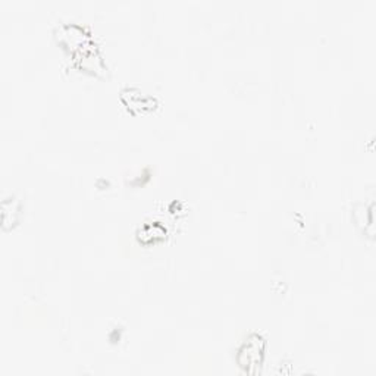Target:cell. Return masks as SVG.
Segmentation results:
<instances>
[{
	"label": "cell",
	"mask_w": 376,
	"mask_h": 376,
	"mask_svg": "<svg viewBox=\"0 0 376 376\" xmlns=\"http://www.w3.org/2000/svg\"><path fill=\"white\" fill-rule=\"evenodd\" d=\"M57 37L67 46H81L90 43L89 33L76 24H67L57 30Z\"/></svg>",
	"instance_id": "7a4b0ae2"
},
{
	"label": "cell",
	"mask_w": 376,
	"mask_h": 376,
	"mask_svg": "<svg viewBox=\"0 0 376 376\" xmlns=\"http://www.w3.org/2000/svg\"><path fill=\"white\" fill-rule=\"evenodd\" d=\"M263 348L265 341L262 336L253 335L244 343V346L240 348L239 353V363L241 368H244L247 372H254V368L261 366L263 359Z\"/></svg>",
	"instance_id": "6da1fadb"
}]
</instances>
